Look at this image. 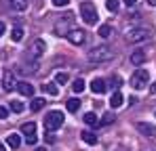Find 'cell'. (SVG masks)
I'll use <instances>...</instances> for the list:
<instances>
[{
  "instance_id": "1",
  "label": "cell",
  "mask_w": 156,
  "mask_h": 151,
  "mask_svg": "<svg viewBox=\"0 0 156 151\" xmlns=\"http://www.w3.org/2000/svg\"><path fill=\"white\" fill-rule=\"evenodd\" d=\"M114 59V50L110 46H95L93 50H89V61L91 63H105Z\"/></svg>"
},
{
  "instance_id": "2",
  "label": "cell",
  "mask_w": 156,
  "mask_h": 151,
  "mask_svg": "<svg viewBox=\"0 0 156 151\" xmlns=\"http://www.w3.org/2000/svg\"><path fill=\"white\" fill-rule=\"evenodd\" d=\"M80 17H82V21L87 25H95L99 21V15H97L95 6H93L91 2H82V4H80Z\"/></svg>"
},
{
  "instance_id": "3",
  "label": "cell",
  "mask_w": 156,
  "mask_h": 151,
  "mask_svg": "<svg viewBox=\"0 0 156 151\" xmlns=\"http://www.w3.org/2000/svg\"><path fill=\"white\" fill-rule=\"evenodd\" d=\"M148 82H150V74H148V69H137V72H133V76H131V80H129L131 88H135V90L146 88Z\"/></svg>"
},
{
  "instance_id": "4",
  "label": "cell",
  "mask_w": 156,
  "mask_h": 151,
  "mask_svg": "<svg viewBox=\"0 0 156 151\" xmlns=\"http://www.w3.org/2000/svg\"><path fill=\"white\" fill-rule=\"evenodd\" d=\"M61 124H63V113H61V111H49V113H47V118H44V128H47L49 132L61 128Z\"/></svg>"
},
{
  "instance_id": "5",
  "label": "cell",
  "mask_w": 156,
  "mask_h": 151,
  "mask_svg": "<svg viewBox=\"0 0 156 151\" xmlns=\"http://www.w3.org/2000/svg\"><path fill=\"white\" fill-rule=\"evenodd\" d=\"M148 38H150V29H146V27H135V29H129V32H127V40L133 42V44L146 42Z\"/></svg>"
},
{
  "instance_id": "6",
  "label": "cell",
  "mask_w": 156,
  "mask_h": 151,
  "mask_svg": "<svg viewBox=\"0 0 156 151\" xmlns=\"http://www.w3.org/2000/svg\"><path fill=\"white\" fill-rule=\"evenodd\" d=\"M66 36H68V40H70L72 44H82V42H84V38H87L82 29H70Z\"/></svg>"
},
{
  "instance_id": "7",
  "label": "cell",
  "mask_w": 156,
  "mask_h": 151,
  "mask_svg": "<svg viewBox=\"0 0 156 151\" xmlns=\"http://www.w3.org/2000/svg\"><path fill=\"white\" fill-rule=\"evenodd\" d=\"M91 90H93L95 95H104L105 90H108V84H105V80H101V78H95V80L91 82Z\"/></svg>"
},
{
  "instance_id": "8",
  "label": "cell",
  "mask_w": 156,
  "mask_h": 151,
  "mask_svg": "<svg viewBox=\"0 0 156 151\" xmlns=\"http://www.w3.org/2000/svg\"><path fill=\"white\" fill-rule=\"evenodd\" d=\"M135 128H137L139 132H144L146 136H154V134H156V126L146 124V122H139V124H135Z\"/></svg>"
},
{
  "instance_id": "9",
  "label": "cell",
  "mask_w": 156,
  "mask_h": 151,
  "mask_svg": "<svg viewBox=\"0 0 156 151\" xmlns=\"http://www.w3.org/2000/svg\"><path fill=\"white\" fill-rule=\"evenodd\" d=\"M42 52H44V42H42V40H36V42L32 44V49H30V55H32L34 59H38Z\"/></svg>"
},
{
  "instance_id": "10",
  "label": "cell",
  "mask_w": 156,
  "mask_h": 151,
  "mask_svg": "<svg viewBox=\"0 0 156 151\" xmlns=\"http://www.w3.org/2000/svg\"><path fill=\"white\" fill-rule=\"evenodd\" d=\"M17 90H19L23 97H32V95H34V86L27 84V82H17Z\"/></svg>"
},
{
  "instance_id": "11",
  "label": "cell",
  "mask_w": 156,
  "mask_h": 151,
  "mask_svg": "<svg viewBox=\"0 0 156 151\" xmlns=\"http://www.w3.org/2000/svg\"><path fill=\"white\" fill-rule=\"evenodd\" d=\"M80 139H82L87 145H95V143H97V136H95V132H91V130H82Z\"/></svg>"
},
{
  "instance_id": "12",
  "label": "cell",
  "mask_w": 156,
  "mask_h": 151,
  "mask_svg": "<svg viewBox=\"0 0 156 151\" xmlns=\"http://www.w3.org/2000/svg\"><path fill=\"white\" fill-rule=\"evenodd\" d=\"M122 103H125V97H122V92H120V90H116V92L112 95V99H110V105H112L114 109H118Z\"/></svg>"
},
{
  "instance_id": "13",
  "label": "cell",
  "mask_w": 156,
  "mask_h": 151,
  "mask_svg": "<svg viewBox=\"0 0 156 151\" xmlns=\"http://www.w3.org/2000/svg\"><path fill=\"white\" fill-rule=\"evenodd\" d=\"M6 145H9L11 149H17V147L21 145V136H19V134H9V136H6Z\"/></svg>"
},
{
  "instance_id": "14",
  "label": "cell",
  "mask_w": 156,
  "mask_h": 151,
  "mask_svg": "<svg viewBox=\"0 0 156 151\" xmlns=\"http://www.w3.org/2000/svg\"><path fill=\"white\" fill-rule=\"evenodd\" d=\"M146 61V52H141V50H135L133 55H131V63L133 65H141Z\"/></svg>"
},
{
  "instance_id": "15",
  "label": "cell",
  "mask_w": 156,
  "mask_h": 151,
  "mask_svg": "<svg viewBox=\"0 0 156 151\" xmlns=\"http://www.w3.org/2000/svg\"><path fill=\"white\" fill-rule=\"evenodd\" d=\"M84 124L87 126H99V120H97V116L93 113V111H89V113H84Z\"/></svg>"
},
{
  "instance_id": "16",
  "label": "cell",
  "mask_w": 156,
  "mask_h": 151,
  "mask_svg": "<svg viewBox=\"0 0 156 151\" xmlns=\"http://www.w3.org/2000/svg\"><path fill=\"white\" fill-rule=\"evenodd\" d=\"M66 107H68V111H70V113H76V111H78V107H80V101H78L76 97H72V99H68Z\"/></svg>"
},
{
  "instance_id": "17",
  "label": "cell",
  "mask_w": 156,
  "mask_h": 151,
  "mask_svg": "<svg viewBox=\"0 0 156 151\" xmlns=\"http://www.w3.org/2000/svg\"><path fill=\"white\" fill-rule=\"evenodd\" d=\"M21 132H23L26 136H32V134H36V124H34V122H26V124L21 126Z\"/></svg>"
},
{
  "instance_id": "18",
  "label": "cell",
  "mask_w": 156,
  "mask_h": 151,
  "mask_svg": "<svg viewBox=\"0 0 156 151\" xmlns=\"http://www.w3.org/2000/svg\"><path fill=\"white\" fill-rule=\"evenodd\" d=\"M44 103H47L44 99L36 97V99H32V103H30V109H32V111H40V109L44 107Z\"/></svg>"
},
{
  "instance_id": "19",
  "label": "cell",
  "mask_w": 156,
  "mask_h": 151,
  "mask_svg": "<svg viewBox=\"0 0 156 151\" xmlns=\"http://www.w3.org/2000/svg\"><path fill=\"white\" fill-rule=\"evenodd\" d=\"M17 88V82L13 80V74H6L4 76V90H13Z\"/></svg>"
},
{
  "instance_id": "20",
  "label": "cell",
  "mask_w": 156,
  "mask_h": 151,
  "mask_svg": "<svg viewBox=\"0 0 156 151\" xmlns=\"http://www.w3.org/2000/svg\"><path fill=\"white\" fill-rule=\"evenodd\" d=\"M11 6H13L17 13H21V11L27 8V0H11Z\"/></svg>"
},
{
  "instance_id": "21",
  "label": "cell",
  "mask_w": 156,
  "mask_h": 151,
  "mask_svg": "<svg viewBox=\"0 0 156 151\" xmlns=\"http://www.w3.org/2000/svg\"><path fill=\"white\" fill-rule=\"evenodd\" d=\"M42 88H44V92H47V95H51V97H57V92H59V88H57V86H55L53 82H49V84H44Z\"/></svg>"
},
{
  "instance_id": "22",
  "label": "cell",
  "mask_w": 156,
  "mask_h": 151,
  "mask_svg": "<svg viewBox=\"0 0 156 151\" xmlns=\"http://www.w3.org/2000/svg\"><path fill=\"white\" fill-rule=\"evenodd\" d=\"M84 86H87V84H84V80H82V78H78V80H74V84H72V90H74V92H82V90H84Z\"/></svg>"
},
{
  "instance_id": "23",
  "label": "cell",
  "mask_w": 156,
  "mask_h": 151,
  "mask_svg": "<svg viewBox=\"0 0 156 151\" xmlns=\"http://www.w3.org/2000/svg\"><path fill=\"white\" fill-rule=\"evenodd\" d=\"M11 38H13V42H19V40L23 38V29H21V27H13V32H11Z\"/></svg>"
},
{
  "instance_id": "24",
  "label": "cell",
  "mask_w": 156,
  "mask_h": 151,
  "mask_svg": "<svg viewBox=\"0 0 156 151\" xmlns=\"http://www.w3.org/2000/svg\"><path fill=\"white\" fill-rule=\"evenodd\" d=\"M118 6H120V2H118V0H105V8H108V11L116 13V11H118Z\"/></svg>"
},
{
  "instance_id": "25",
  "label": "cell",
  "mask_w": 156,
  "mask_h": 151,
  "mask_svg": "<svg viewBox=\"0 0 156 151\" xmlns=\"http://www.w3.org/2000/svg\"><path fill=\"white\" fill-rule=\"evenodd\" d=\"M99 36L101 38H110L112 36V27L110 25H99Z\"/></svg>"
},
{
  "instance_id": "26",
  "label": "cell",
  "mask_w": 156,
  "mask_h": 151,
  "mask_svg": "<svg viewBox=\"0 0 156 151\" xmlns=\"http://www.w3.org/2000/svg\"><path fill=\"white\" fill-rule=\"evenodd\" d=\"M11 111L21 113V111H23V103H21V101H13V103H11Z\"/></svg>"
},
{
  "instance_id": "27",
  "label": "cell",
  "mask_w": 156,
  "mask_h": 151,
  "mask_svg": "<svg viewBox=\"0 0 156 151\" xmlns=\"http://www.w3.org/2000/svg\"><path fill=\"white\" fill-rule=\"evenodd\" d=\"M110 82H112V84H108V86H114L116 90H118V88L122 86V78H120V76H114V78H112Z\"/></svg>"
},
{
  "instance_id": "28",
  "label": "cell",
  "mask_w": 156,
  "mask_h": 151,
  "mask_svg": "<svg viewBox=\"0 0 156 151\" xmlns=\"http://www.w3.org/2000/svg\"><path fill=\"white\" fill-rule=\"evenodd\" d=\"M55 82H57V84H66V82H68V74H63V72L57 74L55 76Z\"/></svg>"
},
{
  "instance_id": "29",
  "label": "cell",
  "mask_w": 156,
  "mask_h": 151,
  "mask_svg": "<svg viewBox=\"0 0 156 151\" xmlns=\"http://www.w3.org/2000/svg\"><path fill=\"white\" fill-rule=\"evenodd\" d=\"M112 122H114V116H112V113H105L104 120H101L99 124H112Z\"/></svg>"
},
{
  "instance_id": "30",
  "label": "cell",
  "mask_w": 156,
  "mask_h": 151,
  "mask_svg": "<svg viewBox=\"0 0 156 151\" xmlns=\"http://www.w3.org/2000/svg\"><path fill=\"white\" fill-rule=\"evenodd\" d=\"M9 118V109L6 107H0V120H6Z\"/></svg>"
},
{
  "instance_id": "31",
  "label": "cell",
  "mask_w": 156,
  "mask_h": 151,
  "mask_svg": "<svg viewBox=\"0 0 156 151\" xmlns=\"http://www.w3.org/2000/svg\"><path fill=\"white\" fill-rule=\"evenodd\" d=\"M53 4H55V6H68L70 0H53Z\"/></svg>"
},
{
  "instance_id": "32",
  "label": "cell",
  "mask_w": 156,
  "mask_h": 151,
  "mask_svg": "<svg viewBox=\"0 0 156 151\" xmlns=\"http://www.w3.org/2000/svg\"><path fill=\"white\" fill-rule=\"evenodd\" d=\"M36 141H38V139H36V134H32V136H26V143H27V145H36Z\"/></svg>"
},
{
  "instance_id": "33",
  "label": "cell",
  "mask_w": 156,
  "mask_h": 151,
  "mask_svg": "<svg viewBox=\"0 0 156 151\" xmlns=\"http://www.w3.org/2000/svg\"><path fill=\"white\" fill-rule=\"evenodd\" d=\"M44 141H47V143H53V141H55V136H53V134H49V132H47V136H44Z\"/></svg>"
},
{
  "instance_id": "34",
  "label": "cell",
  "mask_w": 156,
  "mask_h": 151,
  "mask_svg": "<svg viewBox=\"0 0 156 151\" xmlns=\"http://www.w3.org/2000/svg\"><path fill=\"white\" fill-rule=\"evenodd\" d=\"M135 2H137V0H125V4H127V6H133Z\"/></svg>"
},
{
  "instance_id": "35",
  "label": "cell",
  "mask_w": 156,
  "mask_h": 151,
  "mask_svg": "<svg viewBox=\"0 0 156 151\" xmlns=\"http://www.w3.org/2000/svg\"><path fill=\"white\" fill-rule=\"evenodd\" d=\"M4 29H6V27H4V23H2V21H0V36H2V34H4Z\"/></svg>"
},
{
  "instance_id": "36",
  "label": "cell",
  "mask_w": 156,
  "mask_h": 151,
  "mask_svg": "<svg viewBox=\"0 0 156 151\" xmlns=\"http://www.w3.org/2000/svg\"><path fill=\"white\" fill-rule=\"evenodd\" d=\"M148 4H150V6H156V0H148Z\"/></svg>"
},
{
  "instance_id": "37",
  "label": "cell",
  "mask_w": 156,
  "mask_h": 151,
  "mask_svg": "<svg viewBox=\"0 0 156 151\" xmlns=\"http://www.w3.org/2000/svg\"><path fill=\"white\" fill-rule=\"evenodd\" d=\"M0 151H6V147H4V145H2V143H0Z\"/></svg>"
},
{
  "instance_id": "38",
  "label": "cell",
  "mask_w": 156,
  "mask_h": 151,
  "mask_svg": "<svg viewBox=\"0 0 156 151\" xmlns=\"http://www.w3.org/2000/svg\"><path fill=\"white\" fill-rule=\"evenodd\" d=\"M152 90H154V92H156V82H154V84H152Z\"/></svg>"
},
{
  "instance_id": "39",
  "label": "cell",
  "mask_w": 156,
  "mask_h": 151,
  "mask_svg": "<svg viewBox=\"0 0 156 151\" xmlns=\"http://www.w3.org/2000/svg\"><path fill=\"white\" fill-rule=\"evenodd\" d=\"M36 151H47V149H44V147H38V149H36Z\"/></svg>"
},
{
  "instance_id": "40",
  "label": "cell",
  "mask_w": 156,
  "mask_h": 151,
  "mask_svg": "<svg viewBox=\"0 0 156 151\" xmlns=\"http://www.w3.org/2000/svg\"><path fill=\"white\" fill-rule=\"evenodd\" d=\"M154 116H156V111H154Z\"/></svg>"
}]
</instances>
